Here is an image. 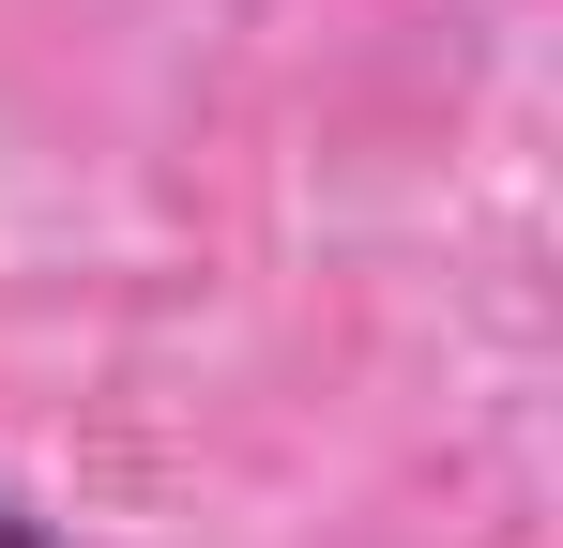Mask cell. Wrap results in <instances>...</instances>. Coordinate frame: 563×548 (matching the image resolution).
<instances>
[{"mask_svg":"<svg viewBox=\"0 0 563 548\" xmlns=\"http://www.w3.org/2000/svg\"><path fill=\"white\" fill-rule=\"evenodd\" d=\"M0 548H62V534H46V518H31V503H0Z\"/></svg>","mask_w":563,"mask_h":548,"instance_id":"cell-1","label":"cell"}]
</instances>
